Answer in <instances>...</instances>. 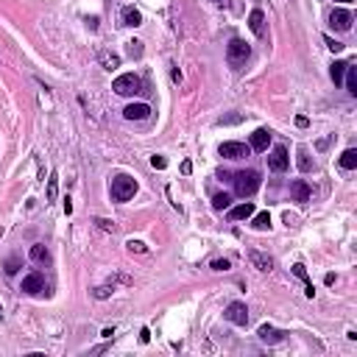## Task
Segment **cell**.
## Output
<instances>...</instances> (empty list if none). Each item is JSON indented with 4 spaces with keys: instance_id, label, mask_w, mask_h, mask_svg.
<instances>
[{
    "instance_id": "obj_1",
    "label": "cell",
    "mask_w": 357,
    "mask_h": 357,
    "mask_svg": "<svg viewBox=\"0 0 357 357\" xmlns=\"http://www.w3.org/2000/svg\"><path fill=\"white\" fill-rule=\"evenodd\" d=\"M109 193H112V201H129V198H134V193H137V182L132 176H126V173H117L115 178H112V187H109Z\"/></svg>"
},
{
    "instance_id": "obj_2",
    "label": "cell",
    "mask_w": 357,
    "mask_h": 357,
    "mask_svg": "<svg viewBox=\"0 0 357 357\" xmlns=\"http://www.w3.org/2000/svg\"><path fill=\"white\" fill-rule=\"evenodd\" d=\"M235 190H237L240 198L254 195L260 190V173H257V170H240V173L235 176Z\"/></svg>"
},
{
    "instance_id": "obj_3",
    "label": "cell",
    "mask_w": 357,
    "mask_h": 357,
    "mask_svg": "<svg viewBox=\"0 0 357 357\" xmlns=\"http://www.w3.org/2000/svg\"><path fill=\"white\" fill-rule=\"evenodd\" d=\"M248 56H251V47H248V42H243V39H232L229 47H226V62H229L232 67L246 64Z\"/></svg>"
},
{
    "instance_id": "obj_4",
    "label": "cell",
    "mask_w": 357,
    "mask_h": 357,
    "mask_svg": "<svg viewBox=\"0 0 357 357\" xmlns=\"http://www.w3.org/2000/svg\"><path fill=\"white\" fill-rule=\"evenodd\" d=\"M112 89H115L117 95H137V92H142V81H140V75L126 73V75H117Z\"/></svg>"
},
{
    "instance_id": "obj_5",
    "label": "cell",
    "mask_w": 357,
    "mask_h": 357,
    "mask_svg": "<svg viewBox=\"0 0 357 357\" xmlns=\"http://www.w3.org/2000/svg\"><path fill=\"white\" fill-rule=\"evenodd\" d=\"M226 321H232V324H237V326H246L248 324V307L243 304V301H232L229 307H226Z\"/></svg>"
},
{
    "instance_id": "obj_6",
    "label": "cell",
    "mask_w": 357,
    "mask_h": 357,
    "mask_svg": "<svg viewBox=\"0 0 357 357\" xmlns=\"http://www.w3.org/2000/svg\"><path fill=\"white\" fill-rule=\"evenodd\" d=\"M288 165H290L288 148H285V145H276V148L271 151V157H268V168L276 170V173H282V170H288Z\"/></svg>"
},
{
    "instance_id": "obj_7",
    "label": "cell",
    "mask_w": 357,
    "mask_h": 357,
    "mask_svg": "<svg viewBox=\"0 0 357 357\" xmlns=\"http://www.w3.org/2000/svg\"><path fill=\"white\" fill-rule=\"evenodd\" d=\"M329 26L335 28V31H349V28H352V14H349L346 9H335L329 14Z\"/></svg>"
},
{
    "instance_id": "obj_8",
    "label": "cell",
    "mask_w": 357,
    "mask_h": 357,
    "mask_svg": "<svg viewBox=\"0 0 357 357\" xmlns=\"http://www.w3.org/2000/svg\"><path fill=\"white\" fill-rule=\"evenodd\" d=\"M248 151L251 148L243 145V142H223L221 145V157H226V159H243V157H248Z\"/></svg>"
},
{
    "instance_id": "obj_9",
    "label": "cell",
    "mask_w": 357,
    "mask_h": 357,
    "mask_svg": "<svg viewBox=\"0 0 357 357\" xmlns=\"http://www.w3.org/2000/svg\"><path fill=\"white\" fill-rule=\"evenodd\" d=\"M22 290L31 293V296H39L45 290V276L42 273H28V276L22 279Z\"/></svg>"
},
{
    "instance_id": "obj_10",
    "label": "cell",
    "mask_w": 357,
    "mask_h": 357,
    "mask_svg": "<svg viewBox=\"0 0 357 357\" xmlns=\"http://www.w3.org/2000/svg\"><path fill=\"white\" fill-rule=\"evenodd\" d=\"M148 115H151V106L148 104H129L126 109H123V117H126V120H145Z\"/></svg>"
},
{
    "instance_id": "obj_11",
    "label": "cell",
    "mask_w": 357,
    "mask_h": 357,
    "mask_svg": "<svg viewBox=\"0 0 357 357\" xmlns=\"http://www.w3.org/2000/svg\"><path fill=\"white\" fill-rule=\"evenodd\" d=\"M248 263H251L254 268H257V271H271V268H273V260L271 257H268V254H263V251H254V248H251V251H248Z\"/></svg>"
},
{
    "instance_id": "obj_12",
    "label": "cell",
    "mask_w": 357,
    "mask_h": 357,
    "mask_svg": "<svg viewBox=\"0 0 357 357\" xmlns=\"http://www.w3.org/2000/svg\"><path fill=\"white\" fill-rule=\"evenodd\" d=\"M248 28L254 31V37H265V14L260 9H254L248 14Z\"/></svg>"
},
{
    "instance_id": "obj_13",
    "label": "cell",
    "mask_w": 357,
    "mask_h": 357,
    "mask_svg": "<svg viewBox=\"0 0 357 357\" xmlns=\"http://www.w3.org/2000/svg\"><path fill=\"white\" fill-rule=\"evenodd\" d=\"M290 198L293 201H299V204H307L310 201V187H307V182H293L290 184Z\"/></svg>"
},
{
    "instance_id": "obj_14",
    "label": "cell",
    "mask_w": 357,
    "mask_h": 357,
    "mask_svg": "<svg viewBox=\"0 0 357 357\" xmlns=\"http://www.w3.org/2000/svg\"><path fill=\"white\" fill-rule=\"evenodd\" d=\"M257 335H260V341L263 343H279L285 338V332H279V329H273V326H268V324H263L257 329Z\"/></svg>"
},
{
    "instance_id": "obj_15",
    "label": "cell",
    "mask_w": 357,
    "mask_h": 357,
    "mask_svg": "<svg viewBox=\"0 0 357 357\" xmlns=\"http://www.w3.org/2000/svg\"><path fill=\"white\" fill-rule=\"evenodd\" d=\"M268 142H271V132L268 129H257L251 134V148L254 151H268Z\"/></svg>"
},
{
    "instance_id": "obj_16",
    "label": "cell",
    "mask_w": 357,
    "mask_h": 357,
    "mask_svg": "<svg viewBox=\"0 0 357 357\" xmlns=\"http://www.w3.org/2000/svg\"><path fill=\"white\" fill-rule=\"evenodd\" d=\"M254 215V204H248V201H246V204H240V207H232V210H229V218H232V221H246V218H251Z\"/></svg>"
},
{
    "instance_id": "obj_17",
    "label": "cell",
    "mask_w": 357,
    "mask_h": 357,
    "mask_svg": "<svg viewBox=\"0 0 357 357\" xmlns=\"http://www.w3.org/2000/svg\"><path fill=\"white\" fill-rule=\"evenodd\" d=\"M120 17H123V26H134V28H137V26H140V22H142V14H140V11L134 9V6H126Z\"/></svg>"
},
{
    "instance_id": "obj_18",
    "label": "cell",
    "mask_w": 357,
    "mask_h": 357,
    "mask_svg": "<svg viewBox=\"0 0 357 357\" xmlns=\"http://www.w3.org/2000/svg\"><path fill=\"white\" fill-rule=\"evenodd\" d=\"M341 168L343 170H354L357 168V151L354 148H346V151L341 154Z\"/></svg>"
},
{
    "instance_id": "obj_19",
    "label": "cell",
    "mask_w": 357,
    "mask_h": 357,
    "mask_svg": "<svg viewBox=\"0 0 357 357\" xmlns=\"http://www.w3.org/2000/svg\"><path fill=\"white\" fill-rule=\"evenodd\" d=\"M343 75H346V89H349L352 95H357V67L346 64V73H343Z\"/></svg>"
},
{
    "instance_id": "obj_20",
    "label": "cell",
    "mask_w": 357,
    "mask_h": 357,
    "mask_svg": "<svg viewBox=\"0 0 357 357\" xmlns=\"http://www.w3.org/2000/svg\"><path fill=\"white\" fill-rule=\"evenodd\" d=\"M31 260H34V263H47V260H50V254H47V248L42 246V243L31 246Z\"/></svg>"
},
{
    "instance_id": "obj_21",
    "label": "cell",
    "mask_w": 357,
    "mask_h": 357,
    "mask_svg": "<svg viewBox=\"0 0 357 357\" xmlns=\"http://www.w3.org/2000/svg\"><path fill=\"white\" fill-rule=\"evenodd\" d=\"M251 226H254L257 232H265V229H271V215H268V212H260V215H254Z\"/></svg>"
},
{
    "instance_id": "obj_22",
    "label": "cell",
    "mask_w": 357,
    "mask_h": 357,
    "mask_svg": "<svg viewBox=\"0 0 357 357\" xmlns=\"http://www.w3.org/2000/svg\"><path fill=\"white\" fill-rule=\"evenodd\" d=\"M100 64H104L106 70H115V67H120V56H115V53H100Z\"/></svg>"
},
{
    "instance_id": "obj_23",
    "label": "cell",
    "mask_w": 357,
    "mask_h": 357,
    "mask_svg": "<svg viewBox=\"0 0 357 357\" xmlns=\"http://www.w3.org/2000/svg\"><path fill=\"white\" fill-rule=\"evenodd\" d=\"M346 64H349V62H335V64H332L329 75H332V81H335V84H341V81H343V73H346Z\"/></svg>"
},
{
    "instance_id": "obj_24",
    "label": "cell",
    "mask_w": 357,
    "mask_h": 357,
    "mask_svg": "<svg viewBox=\"0 0 357 357\" xmlns=\"http://www.w3.org/2000/svg\"><path fill=\"white\" fill-rule=\"evenodd\" d=\"M212 207H215V210H229L232 207V198L226 193H218L215 198H212Z\"/></svg>"
},
{
    "instance_id": "obj_25",
    "label": "cell",
    "mask_w": 357,
    "mask_h": 357,
    "mask_svg": "<svg viewBox=\"0 0 357 357\" xmlns=\"http://www.w3.org/2000/svg\"><path fill=\"white\" fill-rule=\"evenodd\" d=\"M56 193H59V178L56 173H50V178H47V201H56Z\"/></svg>"
},
{
    "instance_id": "obj_26",
    "label": "cell",
    "mask_w": 357,
    "mask_h": 357,
    "mask_svg": "<svg viewBox=\"0 0 357 357\" xmlns=\"http://www.w3.org/2000/svg\"><path fill=\"white\" fill-rule=\"evenodd\" d=\"M129 251H137V254H145L148 246L142 240H129Z\"/></svg>"
},
{
    "instance_id": "obj_27",
    "label": "cell",
    "mask_w": 357,
    "mask_h": 357,
    "mask_svg": "<svg viewBox=\"0 0 357 357\" xmlns=\"http://www.w3.org/2000/svg\"><path fill=\"white\" fill-rule=\"evenodd\" d=\"M299 168H301V170H310V157H307L304 148L299 151Z\"/></svg>"
},
{
    "instance_id": "obj_28",
    "label": "cell",
    "mask_w": 357,
    "mask_h": 357,
    "mask_svg": "<svg viewBox=\"0 0 357 357\" xmlns=\"http://www.w3.org/2000/svg\"><path fill=\"white\" fill-rule=\"evenodd\" d=\"M232 263L229 260H212V271H229Z\"/></svg>"
},
{
    "instance_id": "obj_29",
    "label": "cell",
    "mask_w": 357,
    "mask_h": 357,
    "mask_svg": "<svg viewBox=\"0 0 357 357\" xmlns=\"http://www.w3.org/2000/svg\"><path fill=\"white\" fill-rule=\"evenodd\" d=\"M151 165L157 170H165V168H168V159H165V157H151Z\"/></svg>"
},
{
    "instance_id": "obj_30",
    "label": "cell",
    "mask_w": 357,
    "mask_h": 357,
    "mask_svg": "<svg viewBox=\"0 0 357 357\" xmlns=\"http://www.w3.org/2000/svg\"><path fill=\"white\" fill-rule=\"evenodd\" d=\"M293 273H296L299 279H304V282H310V279H307V268L301 265V263H296V265H293Z\"/></svg>"
},
{
    "instance_id": "obj_31",
    "label": "cell",
    "mask_w": 357,
    "mask_h": 357,
    "mask_svg": "<svg viewBox=\"0 0 357 357\" xmlns=\"http://www.w3.org/2000/svg\"><path fill=\"white\" fill-rule=\"evenodd\" d=\"M95 223H98L100 229H106V232H115V223H112V221H106V218H95Z\"/></svg>"
},
{
    "instance_id": "obj_32",
    "label": "cell",
    "mask_w": 357,
    "mask_h": 357,
    "mask_svg": "<svg viewBox=\"0 0 357 357\" xmlns=\"http://www.w3.org/2000/svg\"><path fill=\"white\" fill-rule=\"evenodd\" d=\"M115 288H95V299H106Z\"/></svg>"
},
{
    "instance_id": "obj_33",
    "label": "cell",
    "mask_w": 357,
    "mask_h": 357,
    "mask_svg": "<svg viewBox=\"0 0 357 357\" xmlns=\"http://www.w3.org/2000/svg\"><path fill=\"white\" fill-rule=\"evenodd\" d=\"M140 45H142V42H129V53H132V56H140V53H142Z\"/></svg>"
},
{
    "instance_id": "obj_34",
    "label": "cell",
    "mask_w": 357,
    "mask_h": 357,
    "mask_svg": "<svg viewBox=\"0 0 357 357\" xmlns=\"http://www.w3.org/2000/svg\"><path fill=\"white\" fill-rule=\"evenodd\" d=\"M326 45H329V50H335V53H338V50H343V45H341V42H335V39H329V37H326Z\"/></svg>"
},
{
    "instance_id": "obj_35",
    "label": "cell",
    "mask_w": 357,
    "mask_h": 357,
    "mask_svg": "<svg viewBox=\"0 0 357 357\" xmlns=\"http://www.w3.org/2000/svg\"><path fill=\"white\" fill-rule=\"evenodd\" d=\"M6 273H17V260H9V263H6Z\"/></svg>"
},
{
    "instance_id": "obj_36",
    "label": "cell",
    "mask_w": 357,
    "mask_h": 357,
    "mask_svg": "<svg viewBox=\"0 0 357 357\" xmlns=\"http://www.w3.org/2000/svg\"><path fill=\"white\" fill-rule=\"evenodd\" d=\"M307 123H310V120H307V117H304V115H299V117H296V126H301V129H307Z\"/></svg>"
},
{
    "instance_id": "obj_37",
    "label": "cell",
    "mask_w": 357,
    "mask_h": 357,
    "mask_svg": "<svg viewBox=\"0 0 357 357\" xmlns=\"http://www.w3.org/2000/svg\"><path fill=\"white\" fill-rule=\"evenodd\" d=\"M338 3H352V0H338Z\"/></svg>"
},
{
    "instance_id": "obj_38",
    "label": "cell",
    "mask_w": 357,
    "mask_h": 357,
    "mask_svg": "<svg viewBox=\"0 0 357 357\" xmlns=\"http://www.w3.org/2000/svg\"><path fill=\"white\" fill-rule=\"evenodd\" d=\"M0 313H3V310H0Z\"/></svg>"
}]
</instances>
